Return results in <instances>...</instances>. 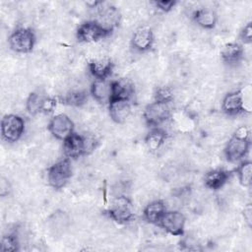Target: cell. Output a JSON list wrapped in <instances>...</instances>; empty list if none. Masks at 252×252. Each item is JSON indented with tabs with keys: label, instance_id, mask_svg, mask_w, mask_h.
I'll return each mask as SVG.
<instances>
[{
	"label": "cell",
	"instance_id": "obj_1",
	"mask_svg": "<svg viewBox=\"0 0 252 252\" xmlns=\"http://www.w3.org/2000/svg\"><path fill=\"white\" fill-rule=\"evenodd\" d=\"M9 45L18 53H30L35 43V35L31 29L20 28L9 36Z\"/></svg>",
	"mask_w": 252,
	"mask_h": 252
},
{
	"label": "cell",
	"instance_id": "obj_2",
	"mask_svg": "<svg viewBox=\"0 0 252 252\" xmlns=\"http://www.w3.org/2000/svg\"><path fill=\"white\" fill-rule=\"evenodd\" d=\"M25 131L24 119L16 114H7L1 120V135L2 138L9 142H17Z\"/></svg>",
	"mask_w": 252,
	"mask_h": 252
},
{
	"label": "cell",
	"instance_id": "obj_3",
	"mask_svg": "<svg viewBox=\"0 0 252 252\" xmlns=\"http://www.w3.org/2000/svg\"><path fill=\"white\" fill-rule=\"evenodd\" d=\"M72 176V166L69 158L62 159L48 168V183L54 189L63 188Z\"/></svg>",
	"mask_w": 252,
	"mask_h": 252
},
{
	"label": "cell",
	"instance_id": "obj_4",
	"mask_svg": "<svg viewBox=\"0 0 252 252\" xmlns=\"http://www.w3.org/2000/svg\"><path fill=\"white\" fill-rule=\"evenodd\" d=\"M108 216L118 223H127L134 219V209L131 201L124 196H119L112 202L107 210Z\"/></svg>",
	"mask_w": 252,
	"mask_h": 252
},
{
	"label": "cell",
	"instance_id": "obj_5",
	"mask_svg": "<svg viewBox=\"0 0 252 252\" xmlns=\"http://www.w3.org/2000/svg\"><path fill=\"white\" fill-rule=\"evenodd\" d=\"M143 116L149 126H159L170 117L169 104L155 100L146 106Z\"/></svg>",
	"mask_w": 252,
	"mask_h": 252
},
{
	"label": "cell",
	"instance_id": "obj_6",
	"mask_svg": "<svg viewBox=\"0 0 252 252\" xmlns=\"http://www.w3.org/2000/svg\"><path fill=\"white\" fill-rule=\"evenodd\" d=\"M110 32L104 30L96 21H89L79 26L77 38L83 42H96L109 35Z\"/></svg>",
	"mask_w": 252,
	"mask_h": 252
},
{
	"label": "cell",
	"instance_id": "obj_7",
	"mask_svg": "<svg viewBox=\"0 0 252 252\" xmlns=\"http://www.w3.org/2000/svg\"><path fill=\"white\" fill-rule=\"evenodd\" d=\"M158 225L162 227L169 234L179 236L184 232L185 217L178 211H165Z\"/></svg>",
	"mask_w": 252,
	"mask_h": 252
},
{
	"label": "cell",
	"instance_id": "obj_8",
	"mask_svg": "<svg viewBox=\"0 0 252 252\" xmlns=\"http://www.w3.org/2000/svg\"><path fill=\"white\" fill-rule=\"evenodd\" d=\"M222 110L229 115H236L241 112H250V103L246 102L242 91L227 94L221 105Z\"/></svg>",
	"mask_w": 252,
	"mask_h": 252
},
{
	"label": "cell",
	"instance_id": "obj_9",
	"mask_svg": "<svg viewBox=\"0 0 252 252\" xmlns=\"http://www.w3.org/2000/svg\"><path fill=\"white\" fill-rule=\"evenodd\" d=\"M48 130L56 139L64 141L74 132V123L68 115L61 113L51 119Z\"/></svg>",
	"mask_w": 252,
	"mask_h": 252
},
{
	"label": "cell",
	"instance_id": "obj_10",
	"mask_svg": "<svg viewBox=\"0 0 252 252\" xmlns=\"http://www.w3.org/2000/svg\"><path fill=\"white\" fill-rule=\"evenodd\" d=\"M250 149L249 139H240L232 136L225 146V158L230 162H235L244 158Z\"/></svg>",
	"mask_w": 252,
	"mask_h": 252
},
{
	"label": "cell",
	"instance_id": "obj_11",
	"mask_svg": "<svg viewBox=\"0 0 252 252\" xmlns=\"http://www.w3.org/2000/svg\"><path fill=\"white\" fill-rule=\"evenodd\" d=\"M63 152L67 158H77L87 154L85 136L73 132L63 141Z\"/></svg>",
	"mask_w": 252,
	"mask_h": 252
},
{
	"label": "cell",
	"instance_id": "obj_12",
	"mask_svg": "<svg viewBox=\"0 0 252 252\" xmlns=\"http://www.w3.org/2000/svg\"><path fill=\"white\" fill-rule=\"evenodd\" d=\"M154 42V33L150 27L143 26L138 28L132 37V46L141 52L149 50Z\"/></svg>",
	"mask_w": 252,
	"mask_h": 252
},
{
	"label": "cell",
	"instance_id": "obj_13",
	"mask_svg": "<svg viewBox=\"0 0 252 252\" xmlns=\"http://www.w3.org/2000/svg\"><path fill=\"white\" fill-rule=\"evenodd\" d=\"M108 108L109 115L115 123H124L131 114V104L126 99H111Z\"/></svg>",
	"mask_w": 252,
	"mask_h": 252
},
{
	"label": "cell",
	"instance_id": "obj_14",
	"mask_svg": "<svg viewBox=\"0 0 252 252\" xmlns=\"http://www.w3.org/2000/svg\"><path fill=\"white\" fill-rule=\"evenodd\" d=\"M89 69L95 80H106L112 73L113 63L107 57H98L89 63Z\"/></svg>",
	"mask_w": 252,
	"mask_h": 252
},
{
	"label": "cell",
	"instance_id": "obj_15",
	"mask_svg": "<svg viewBox=\"0 0 252 252\" xmlns=\"http://www.w3.org/2000/svg\"><path fill=\"white\" fill-rule=\"evenodd\" d=\"M134 85L126 78H121L111 82V99H126L130 100L134 94Z\"/></svg>",
	"mask_w": 252,
	"mask_h": 252
},
{
	"label": "cell",
	"instance_id": "obj_16",
	"mask_svg": "<svg viewBox=\"0 0 252 252\" xmlns=\"http://www.w3.org/2000/svg\"><path fill=\"white\" fill-rule=\"evenodd\" d=\"M229 173L230 172H228L227 170L220 168L208 171L204 177L205 186L212 190L220 189L227 182L230 175Z\"/></svg>",
	"mask_w": 252,
	"mask_h": 252
},
{
	"label": "cell",
	"instance_id": "obj_17",
	"mask_svg": "<svg viewBox=\"0 0 252 252\" xmlns=\"http://www.w3.org/2000/svg\"><path fill=\"white\" fill-rule=\"evenodd\" d=\"M54 105V100L50 98H44L41 95L32 93L27 99V109L32 114H36L41 111L51 110Z\"/></svg>",
	"mask_w": 252,
	"mask_h": 252
},
{
	"label": "cell",
	"instance_id": "obj_18",
	"mask_svg": "<svg viewBox=\"0 0 252 252\" xmlns=\"http://www.w3.org/2000/svg\"><path fill=\"white\" fill-rule=\"evenodd\" d=\"M91 94L100 103H108L111 98V82L95 80L91 87Z\"/></svg>",
	"mask_w": 252,
	"mask_h": 252
},
{
	"label": "cell",
	"instance_id": "obj_19",
	"mask_svg": "<svg viewBox=\"0 0 252 252\" xmlns=\"http://www.w3.org/2000/svg\"><path fill=\"white\" fill-rule=\"evenodd\" d=\"M120 20L119 12L115 7H108L100 13L99 19L96 21L104 30L111 32L112 30L118 25Z\"/></svg>",
	"mask_w": 252,
	"mask_h": 252
},
{
	"label": "cell",
	"instance_id": "obj_20",
	"mask_svg": "<svg viewBox=\"0 0 252 252\" xmlns=\"http://www.w3.org/2000/svg\"><path fill=\"white\" fill-rule=\"evenodd\" d=\"M220 55L225 63L236 64L243 58V48L236 42H229L223 46Z\"/></svg>",
	"mask_w": 252,
	"mask_h": 252
},
{
	"label": "cell",
	"instance_id": "obj_21",
	"mask_svg": "<svg viewBox=\"0 0 252 252\" xmlns=\"http://www.w3.org/2000/svg\"><path fill=\"white\" fill-rule=\"evenodd\" d=\"M166 211L165 205L161 200H157L150 203L144 210V218L150 223L158 224L160 218Z\"/></svg>",
	"mask_w": 252,
	"mask_h": 252
},
{
	"label": "cell",
	"instance_id": "obj_22",
	"mask_svg": "<svg viewBox=\"0 0 252 252\" xmlns=\"http://www.w3.org/2000/svg\"><path fill=\"white\" fill-rule=\"evenodd\" d=\"M193 20L195 23L203 29L211 30L216 26L217 15L213 10L210 9H198L193 14Z\"/></svg>",
	"mask_w": 252,
	"mask_h": 252
},
{
	"label": "cell",
	"instance_id": "obj_23",
	"mask_svg": "<svg viewBox=\"0 0 252 252\" xmlns=\"http://www.w3.org/2000/svg\"><path fill=\"white\" fill-rule=\"evenodd\" d=\"M166 139V133L160 128L152 129L148 135L146 136V145L148 149L152 152H156L159 150V148L163 145Z\"/></svg>",
	"mask_w": 252,
	"mask_h": 252
},
{
	"label": "cell",
	"instance_id": "obj_24",
	"mask_svg": "<svg viewBox=\"0 0 252 252\" xmlns=\"http://www.w3.org/2000/svg\"><path fill=\"white\" fill-rule=\"evenodd\" d=\"M87 99H88V94L86 91L75 90L65 94L61 98V101L62 103H65L71 106H81L87 101Z\"/></svg>",
	"mask_w": 252,
	"mask_h": 252
},
{
	"label": "cell",
	"instance_id": "obj_25",
	"mask_svg": "<svg viewBox=\"0 0 252 252\" xmlns=\"http://www.w3.org/2000/svg\"><path fill=\"white\" fill-rule=\"evenodd\" d=\"M236 173L240 184L244 187H247L251 184L252 176V163L250 160H245L237 167Z\"/></svg>",
	"mask_w": 252,
	"mask_h": 252
},
{
	"label": "cell",
	"instance_id": "obj_26",
	"mask_svg": "<svg viewBox=\"0 0 252 252\" xmlns=\"http://www.w3.org/2000/svg\"><path fill=\"white\" fill-rule=\"evenodd\" d=\"M19 249L18 237L15 233H8L4 235L1 240V251H17Z\"/></svg>",
	"mask_w": 252,
	"mask_h": 252
},
{
	"label": "cell",
	"instance_id": "obj_27",
	"mask_svg": "<svg viewBox=\"0 0 252 252\" xmlns=\"http://www.w3.org/2000/svg\"><path fill=\"white\" fill-rule=\"evenodd\" d=\"M156 101L169 103L173 99V94L171 90L167 87H160L155 93Z\"/></svg>",
	"mask_w": 252,
	"mask_h": 252
},
{
	"label": "cell",
	"instance_id": "obj_28",
	"mask_svg": "<svg viewBox=\"0 0 252 252\" xmlns=\"http://www.w3.org/2000/svg\"><path fill=\"white\" fill-rule=\"evenodd\" d=\"M240 38L244 43H251L252 41V25L248 23L240 32Z\"/></svg>",
	"mask_w": 252,
	"mask_h": 252
},
{
	"label": "cell",
	"instance_id": "obj_29",
	"mask_svg": "<svg viewBox=\"0 0 252 252\" xmlns=\"http://www.w3.org/2000/svg\"><path fill=\"white\" fill-rule=\"evenodd\" d=\"M175 4H176V1H173V0H161V1L156 2V6L163 12H169L170 10H172Z\"/></svg>",
	"mask_w": 252,
	"mask_h": 252
},
{
	"label": "cell",
	"instance_id": "obj_30",
	"mask_svg": "<svg viewBox=\"0 0 252 252\" xmlns=\"http://www.w3.org/2000/svg\"><path fill=\"white\" fill-rule=\"evenodd\" d=\"M233 136L240 138V139H248L249 138V130L246 126H240L236 129Z\"/></svg>",
	"mask_w": 252,
	"mask_h": 252
},
{
	"label": "cell",
	"instance_id": "obj_31",
	"mask_svg": "<svg viewBox=\"0 0 252 252\" xmlns=\"http://www.w3.org/2000/svg\"><path fill=\"white\" fill-rule=\"evenodd\" d=\"M244 220L248 223L249 226H251V220H252V209L250 206H247L244 209Z\"/></svg>",
	"mask_w": 252,
	"mask_h": 252
}]
</instances>
